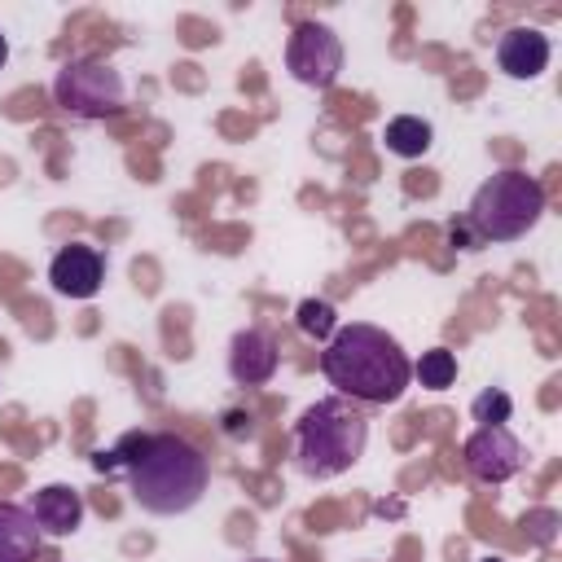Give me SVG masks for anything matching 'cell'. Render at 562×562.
<instances>
[{"mask_svg":"<svg viewBox=\"0 0 562 562\" xmlns=\"http://www.w3.org/2000/svg\"><path fill=\"white\" fill-rule=\"evenodd\" d=\"M123 474H127V492L145 514L171 518L184 514L202 501L206 483H211V461L198 443H189L184 435L171 430H136L123 435L114 448Z\"/></svg>","mask_w":562,"mask_h":562,"instance_id":"1","label":"cell"},{"mask_svg":"<svg viewBox=\"0 0 562 562\" xmlns=\"http://www.w3.org/2000/svg\"><path fill=\"white\" fill-rule=\"evenodd\" d=\"M321 373L329 378V386H338L342 400L382 408V404H395L408 391L413 360L404 356L400 338L386 334L382 325L351 321V325H338L334 338L325 342Z\"/></svg>","mask_w":562,"mask_h":562,"instance_id":"2","label":"cell"},{"mask_svg":"<svg viewBox=\"0 0 562 562\" xmlns=\"http://www.w3.org/2000/svg\"><path fill=\"white\" fill-rule=\"evenodd\" d=\"M364 443H369V422L342 395L316 400L294 426V461L307 479H334L351 470L364 457Z\"/></svg>","mask_w":562,"mask_h":562,"instance_id":"3","label":"cell"},{"mask_svg":"<svg viewBox=\"0 0 562 562\" xmlns=\"http://www.w3.org/2000/svg\"><path fill=\"white\" fill-rule=\"evenodd\" d=\"M544 215V184L518 167H505L487 176L465 211V224L479 233V241H518L527 237Z\"/></svg>","mask_w":562,"mask_h":562,"instance_id":"4","label":"cell"},{"mask_svg":"<svg viewBox=\"0 0 562 562\" xmlns=\"http://www.w3.org/2000/svg\"><path fill=\"white\" fill-rule=\"evenodd\" d=\"M53 101L79 123L123 114V75L105 61H66L53 79Z\"/></svg>","mask_w":562,"mask_h":562,"instance_id":"5","label":"cell"},{"mask_svg":"<svg viewBox=\"0 0 562 562\" xmlns=\"http://www.w3.org/2000/svg\"><path fill=\"white\" fill-rule=\"evenodd\" d=\"M285 70L303 88H334L342 75V40L325 22H299L285 40Z\"/></svg>","mask_w":562,"mask_h":562,"instance_id":"6","label":"cell"},{"mask_svg":"<svg viewBox=\"0 0 562 562\" xmlns=\"http://www.w3.org/2000/svg\"><path fill=\"white\" fill-rule=\"evenodd\" d=\"M461 461L470 470V479L479 483H509L518 470H522V443L509 426H479L465 448H461Z\"/></svg>","mask_w":562,"mask_h":562,"instance_id":"7","label":"cell"},{"mask_svg":"<svg viewBox=\"0 0 562 562\" xmlns=\"http://www.w3.org/2000/svg\"><path fill=\"white\" fill-rule=\"evenodd\" d=\"M48 281L61 299H92L105 281V255L97 246H83V241H70L53 255L48 263Z\"/></svg>","mask_w":562,"mask_h":562,"instance_id":"8","label":"cell"},{"mask_svg":"<svg viewBox=\"0 0 562 562\" xmlns=\"http://www.w3.org/2000/svg\"><path fill=\"white\" fill-rule=\"evenodd\" d=\"M277 364H281V351H277L272 334H263V329H237L233 334V342H228V378L237 386L272 382Z\"/></svg>","mask_w":562,"mask_h":562,"instance_id":"9","label":"cell"},{"mask_svg":"<svg viewBox=\"0 0 562 562\" xmlns=\"http://www.w3.org/2000/svg\"><path fill=\"white\" fill-rule=\"evenodd\" d=\"M553 48H549V35L536 31V26H509L501 40H496V66L501 75L509 79H536L544 75Z\"/></svg>","mask_w":562,"mask_h":562,"instance_id":"10","label":"cell"},{"mask_svg":"<svg viewBox=\"0 0 562 562\" xmlns=\"http://www.w3.org/2000/svg\"><path fill=\"white\" fill-rule=\"evenodd\" d=\"M31 518H35V527H40L44 536H57V540H61V536H75L79 522H83V496H79L70 483H48V487L35 492Z\"/></svg>","mask_w":562,"mask_h":562,"instance_id":"11","label":"cell"},{"mask_svg":"<svg viewBox=\"0 0 562 562\" xmlns=\"http://www.w3.org/2000/svg\"><path fill=\"white\" fill-rule=\"evenodd\" d=\"M44 531L35 527L31 509L0 501V562H35Z\"/></svg>","mask_w":562,"mask_h":562,"instance_id":"12","label":"cell"},{"mask_svg":"<svg viewBox=\"0 0 562 562\" xmlns=\"http://www.w3.org/2000/svg\"><path fill=\"white\" fill-rule=\"evenodd\" d=\"M382 140H386V149L395 158H422L430 149V140H435V127L426 119H417V114H395L382 127Z\"/></svg>","mask_w":562,"mask_h":562,"instance_id":"13","label":"cell"},{"mask_svg":"<svg viewBox=\"0 0 562 562\" xmlns=\"http://www.w3.org/2000/svg\"><path fill=\"white\" fill-rule=\"evenodd\" d=\"M413 378L426 386V391H448L457 382V356L448 347H430L422 351V360L413 364Z\"/></svg>","mask_w":562,"mask_h":562,"instance_id":"14","label":"cell"},{"mask_svg":"<svg viewBox=\"0 0 562 562\" xmlns=\"http://www.w3.org/2000/svg\"><path fill=\"white\" fill-rule=\"evenodd\" d=\"M294 325H299V334H307V338H316V342H329L334 329H338V312H334V303H325V299H303V303L294 307Z\"/></svg>","mask_w":562,"mask_h":562,"instance_id":"15","label":"cell"},{"mask_svg":"<svg viewBox=\"0 0 562 562\" xmlns=\"http://www.w3.org/2000/svg\"><path fill=\"white\" fill-rule=\"evenodd\" d=\"M470 413H474V422H479V426H505V422H509V413H514V400H509V391L487 386V391H479V395H474Z\"/></svg>","mask_w":562,"mask_h":562,"instance_id":"16","label":"cell"},{"mask_svg":"<svg viewBox=\"0 0 562 562\" xmlns=\"http://www.w3.org/2000/svg\"><path fill=\"white\" fill-rule=\"evenodd\" d=\"M448 241H452L457 250H479V246H483V241H479V233H474V228L465 224V215L448 224Z\"/></svg>","mask_w":562,"mask_h":562,"instance_id":"17","label":"cell"},{"mask_svg":"<svg viewBox=\"0 0 562 562\" xmlns=\"http://www.w3.org/2000/svg\"><path fill=\"white\" fill-rule=\"evenodd\" d=\"M250 422H255L250 413H224V435H228V439H241V435H250V430H255Z\"/></svg>","mask_w":562,"mask_h":562,"instance_id":"18","label":"cell"},{"mask_svg":"<svg viewBox=\"0 0 562 562\" xmlns=\"http://www.w3.org/2000/svg\"><path fill=\"white\" fill-rule=\"evenodd\" d=\"M4 61H9V40H4V31H0V70H4Z\"/></svg>","mask_w":562,"mask_h":562,"instance_id":"19","label":"cell"},{"mask_svg":"<svg viewBox=\"0 0 562 562\" xmlns=\"http://www.w3.org/2000/svg\"><path fill=\"white\" fill-rule=\"evenodd\" d=\"M479 562H501V558H479Z\"/></svg>","mask_w":562,"mask_h":562,"instance_id":"20","label":"cell"},{"mask_svg":"<svg viewBox=\"0 0 562 562\" xmlns=\"http://www.w3.org/2000/svg\"><path fill=\"white\" fill-rule=\"evenodd\" d=\"M250 562H268V558H250Z\"/></svg>","mask_w":562,"mask_h":562,"instance_id":"21","label":"cell"}]
</instances>
